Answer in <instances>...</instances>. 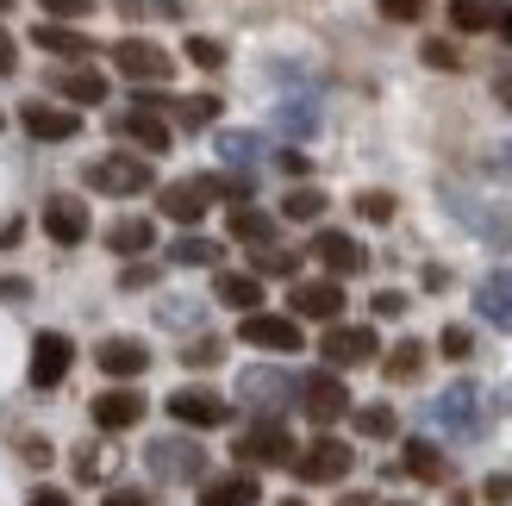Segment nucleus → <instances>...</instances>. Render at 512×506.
<instances>
[{
	"label": "nucleus",
	"mask_w": 512,
	"mask_h": 506,
	"mask_svg": "<svg viewBox=\"0 0 512 506\" xmlns=\"http://www.w3.org/2000/svg\"><path fill=\"white\" fill-rule=\"evenodd\" d=\"M88 188L94 194H113V200H132L157 188V169H150L144 150H107V157L88 163Z\"/></svg>",
	"instance_id": "obj_1"
},
{
	"label": "nucleus",
	"mask_w": 512,
	"mask_h": 506,
	"mask_svg": "<svg viewBox=\"0 0 512 506\" xmlns=\"http://www.w3.org/2000/svg\"><path fill=\"white\" fill-rule=\"evenodd\" d=\"M232 457H238L244 469H288V463L300 457V444H294V432H288L281 419H256L250 432L232 438Z\"/></svg>",
	"instance_id": "obj_2"
},
{
	"label": "nucleus",
	"mask_w": 512,
	"mask_h": 506,
	"mask_svg": "<svg viewBox=\"0 0 512 506\" xmlns=\"http://www.w3.org/2000/svg\"><path fill=\"white\" fill-rule=\"evenodd\" d=\"M431 419H438L450 438L475 444L481 432H488V413H481V388H475V382H450L438 400H431Z\"/></svg>",
	"instance_id": "obj_3"
},
{
	"label": "nucleus",
	"mask_w": 512,
	"mask_h": 506,
	"mask_svg": "<svg viewBox=\"0 0 512 506\" xmlns=\"http://www.w3.org/2000/svg\"><path fill=\"white\" fill-rule=\"evenodd\" d=\"M144 463H150L157 482H200V475H207V450H200L194 438H150Z\"/></svg>",
	"instance_id": "obj_4"
},
{
	"label": "nucleus",
	"mask_w": 512,
	"mask_h": 506,
	"mask_svg": "<svg viewBox=\"0 0 512 506\" xmlns=\"http://www.w3.org/2000/svg\"><path fill=\"white\" fill-rule=\"evenodd\" d=\"M113 69L125 75V82H138V88H157L175 75V57L163 44H150V38H119L113 44Z\"/></svg>",
	"instance_id": "obj_5"
},
{
	"label": "nucleus",
	"mask_w": 512,
	"mask_h": 506,
	"mask_svg": "<svg viewBox=\"0 0 512 506\" xmlns=\"http://www.w3.org/2000/svg\"><path fill=\"white\" fill-rule=\"evenodd\" d=\"M288 469L300 475V482H313V488H319V482H344V475L356 469V450H350L344 438H331V432H319V438L306 444V450H300V457H294Z\"/></svg>",
	"instance_id": "obj_6"
},
{
	"label": "nucleus",
	"mask_w": 512,
	"mask_h": 506,
	"mask_svg": "<svg viewBox=\"0 0 512 506\" xmlns=\"http://www.w3.org/2000/svg\"><path fill=\"white\" fill-rule=\"evenodd\" d=\"M219 200V188H213V175H182V182H169V188H157V213L163 219H175V225H194L207 219V207Z\"/></svg>",
	"instance_id": "obj_7"
},
{
	"label": "nucleus",
	"mask_w": 512,
	"mask_h": 506,
	"mask_svg": "<svg viewBox=\"0 0 512 506\" xmlns=\"http://www.w3.org/2000/svg\"><path fill=\"white\" fill-rule=\"evenodd\" d=\"M294 407L313 425H338L350 413V388L338 382V369H313V375H300V400H294Z\"/></svg>",
	"instance_id": "obj_8"
},
{
	"label": "nucleus",
	"mask_w": 512,
	"mask_h": 506,
	"mask_svg": "<svg viewBox=\"0 0 512 506\" xmlns=\"http://www.w3.org/2000/svg\"><path fill=\"white\" fill-rule=\"evenodd\" d=\"M375 350H381L375 325H344V319H331V332L319 338L325 369H356V363H375Z\"/></svg>",
	"instance_id": "obj_9"
},
{
	"label": "nucleus",
	"mask_w": 512,
	"mask_h": 506,
	"mask_svg": "<svg viewBox=\"0 0 512 506\" xmlns=\"http://www.w3.org/2000/svg\"><path fill=\"white\" fill-rule=\"evenodd\" d=\"M238 338L256 344V350H275V357H294V350L306 344V332H300V319H294V313H263V307L244 313Z\"/></svg>",
	"instance_id": "obj_10"
},
{
	"label": "nucleus",
	"mask_w": 512,
	"mask_h": 506,
	"mask_svg": "<svg viewBox=\"0 0 512 506\" xmlns=\"http://www.w3.org/2000/svg\"><path fill=\"white\" fill-rule=\"evenodd\" d=\"M19 125H25V138H38V144H69V138H82V113L63 107V100H25V107H19Z\"/></svg>",
	"instance_id": "obj_11"
},
{
	"label": "nucleus",
	"mask_w": 512,
	"mask_h": 506,
	"mask_svg": "<svg viewBox=\"0 0 512 506\" xmlns=\"http://www.w3.org/2000/svg\"><path fill=\"white\" fill-rule=\"evenodd\" d=\"M38 225H44V238H50V244H63V250H75V244L94 232V219H88V200H82V194H50V200H44V213H38Z\"/></svg>",
	"instance_id": "obj_12"
},
{
	"label": "nucleus",
	"mask_w": 512,
	"mask_h": 506,
	"mask_svg": "<svg viewBox=\"0 0 512 506\" xmlns=\"http://www.w3.org/2000/svg\"><path fill=\"white\" fill-rule=\"evenodd\" d=\"M169 419L188 425V432H219V425L232 419V400L213 394V388H175L169 394Z\"/></svg>",
	"instance_id": "obj_13"
},
{
	"label": "nucleus",
	"mask_w": 512,
	"mask_h": 506,
	"mask_svg": "<svg viewBox=\"0 0 512 506\" xmlns=\"http://www.w3.org/2000/svg\"><path fill=\"white\" fill-rule=\"evenodd\" d=\"M244 407H256L263 419H281V407H294L300 400V375H281V369H250L244 388H238Z\"/></svg>",
	"instance_id": "obj_14"
},
{
	"label": "nucleus",
	"mask_w": 512,
	"mask_h": 506,
	"mask_svg": "<svg viewBox=\"0 0 512 506\" xmlns=\"http://www.w3.org/2000/svg\"><path fill=\"white\" fill-rule=\"evenodd\" d=\"M94 425L100 432H132V425H144V413H150V400H144V388L138 382H113L107 394H94Z\"/></svg>",
	"instance_id": "obj_15"
},
{
	"label": "nucleus",
	"mask_w": 512,
	"mask_h": 506,
	"mask_svg": "<svg viewBox=\"0 0 512 506\" xmlns=\"http://www.w3.org/2000/svg\"><path fill=\"white\" fill-rule=\"evenodd\" d=\"M113 138H119L125 150H144V157H163V150L175 144V125H169L163 113H144V107H132V113H113Z\"/></svg>",
	"instance_id": "obj_16"
},
{
	"label": "nucleus",
	"mask_w": 512,
	"mask_h": 506,
	"mask_svg": "<svg viewBox=\"0 0 512 506\" xmlns=\"http://www.w3.org/2000/svg\"><path fill=\"white\" fill-rule=\"evenodd\" d=\"M69 369H75V344H69L63 332H38V338H32V369H25V375H32V388H38V394L63 388Z\"/></svg>",
	"instance_id": "obj_17"
},
{
	"label": "nucleus",
	"mask_w": 512,
	"mask_h": 506,
	"mask_svg": "<svg viewBox=\"0 0 512 506\" xmlns=\"http://www.w3.org/2000/svg\"><path fill=\"white\" fill-rule=\"evenodd\" d=\"M50 94H57L63 107L82 113V107H100V100L113 94V82H107L94 63H69V69H50Z\"/></svg>",
	"instance_id": "obj_18"
},
{
	"label": "nucleus",
	"mask_w": 512,
	"mask_h": 506,
	"mask_svg": "<svg viewBox=\"0 0 512 506\" xmlns=\"http://www.w3.org/2000/svg\"><path fill=\"white\" fill-rule=\"evenodd\" d=\"M288 313H294V319H319V325L344 319V282H338V275H319V282H294V288H288Z\"/></svg>",
	"instance_id": "obj_19"
},
{
	"label": "nucleus",
	"mask_w": 512,
	"mask_h": 506,
	"mask_svg": "<svg viewBox=\"0 0 512 506\" xmlns=\"http://www.w3.org/2000/svg\"><path fill=\"white\" fill-rule=\"evenodd\" d=\"M94 363H100L107 382H138V375L150 369V350L138 338H100L94 344Z\"/></svg>",
	"instance_id": "obj_20"
},
{
	"label": "nucleus",
	"mask_w": 512,
	"mask_h": 506,
	"mask_svg": "<svg viewBox=\"0 0 512 506\" xmlns=\"http://www.w3.org/2000/svg\"><path fill=\"white\" fill-rule=\"evenodd\" d=\"M313 257L325 263V275H338V282H344V275H363V269H369V250L356 244L350 232H319V238H313Z\"/></svg>",
	"instance_id": "obj_21"
},
{
	"label": "nucleus",
	"mask_w": 512,
	"mask_h": 506,
	"mask_svg": "<svg viewBox=\"0 0 512 506\" xmlns=\"http://www.w3.org/2000/svg\"><path fill=\"white\" fill-rule=\"evenodd\" d=\"M475 313L494 325V332H512V269H494L475 282Z\"/></svg>",
	"instance_id": "obj_22"
},
{
	"label": "nucleus",
	"mask_w": 512,
	"mask_h": 506,
	"mask_svg": "<svg viewBox=\"0 0 512 506\" xmlns=\"http://www.w3.org/2000/svg\"><path fill=\"white\" fill-rule=\"evenodd\" d=\"M32 44L50 50V57H63V63H88V57H94V38H88V32H75L69 19H44L38 32H32Z\"/></svg>",
	"instance_id": "obj_23"
},
{
	"label": "nucleus",
	"mask_w": 512,
	"mask_h": 506,
	"mask_svg": "<svg viewBox=\"0 0 512 506\" xmlns=\"http://www.w3.org/2000/svg\"><path fill=\"white\" fill-rule=\"evenodd\" d=\"M213 300H219V307H232V313H256V307H263V275H250V269H219Z\"/></svg>",
	"instance_id": "obj_24"
},
{
	"label": "nucleus",
	"mask_w": 512,
	"mask_h": 506,
	"mask_svg": "<svg viewBox=\"0 0 512 506\" xmlns=\"http://www.w3.org/2000/svg\"><path fill=\"white\" fill-rule=\"evenodd\" d=\"M150 244H157V225H150V219H113L107 225V250H113V257L119 263H132V257H150Z\"/></svg>",
	"instance_id": "obj_25"
},
{
	"label": "nucleus",
	"mask_w": 512,
	"mask_h": 506,
	"mask_svg": "<svg viewBox=\"0 0 512 506\" xmlns=\"http://www.w3.org/2000/svg\"><path fill=\"white\" fill-rule=\"evenodd\" d=\"M263 500V482H256L250 469H232V475H219V482L200 488V506H256Z\"/></svg>",
	"instance_id": "obj_26"
},
{
	"label": "nucleus",
	"mask_w": 512,
	"mask_h": 506,
	"mask_svg": "<svg viewBox=\"0 0 512 506\" xmlns=\"http://www.w3.org/2000/svg\"><path fill=\"white\" fill-rule=\"evenodd\" d=\"M400 463H406L413 482H444V450L431 444V438H406L400 444Z\"/></svg>",
	"instance_id": "obj_27"
},
{
	"label": "nucleus",
	"mask_w": 512,
	"mask_h": 506,
	"mask_svg": "<svg viewBox=\"0 0 512 506\" xmlns=\"http://www.w3.org/2000/svg\"><path fill=\"white\" fill-rule=\"evenodd\" d=\"M225 232H232L238 244H250V250H263V244H275V219L256 213V207H232L225 213Z\"/></svg>",
	"instance_id": "obj_28"
},
{
	"label": "nucleus",
	"mask_w": 512,
	"mask_h": 506,
	"mask_svg": "<svg viewBox=\"0 0 512 506\" xmlns=\"http://www.w3.org/2000/svg\"><path fill=\"white\" fill-rule=\"evenodd\" d=\"M325 188H313V182H300V188H288L281 194V219H294V225H313V219H325Z\"/></svg>",
	"instance_id": "obj_29"
},
{
	"label": "nucleus",
	"mask_w": 512,
	"mask_h": 506,
	"mask_svg": "<svg viewBox=\"0 0 512 506\" xmlns=\"http://www.w3.org/2000/svg\"><path fill=\"white\" fill-rule=\"evenodd\" d=\"M500 0H450V25L456 32H494L500 25Z\"/></svg>",
	"instance_id": "obj_30"
},
{
	"label": "nucleus",
	"mask_w": 512,
	"mask_h": 506,
	"mask_svg": "<svg viewBox=\"0 0 512 506\" xmlns=\"http://www.w3.org/2000/svg\"><path fill=\"white\" fill-rule=\"evenodd\" d=\"M350 425H356L363 438H375V444L400 432V419H394V407H388V400H369V407H350Z\"/></svg>",
	"instance_id": "obj_31"
},
{
	"label": "nucleus",
	"mask_w": 512,
	"mask_h": 506,
	"mask_svg": "<svg viewBox=\"0 0 512 506\" xmlns=\"http://www.w3.org/2000/svg\"><path fill=\"white\" fill-rule=\"evenodd\" d=\"M169 263H175V269H213V263H219V244H213V238L182 232V238L169 244Z\"/></svg>",
	"instance_id": "obj_32"
},
{
	"label": "nucleus",
	"mask_w": 512,
	"mask_h": 506,
	"mask_svg": "<svg viewBox=\"0 0 512 506\" xmlns=\"http://www.w3.org/2000/svg\"><path fill=\"white\" fill-rule=\"evenodd\" d=\"M169 113H175L182 132H207V125L219 119V100L213 94H188V100H169Z\"/></svg>",
	"instance_id": "obj_33"
},
{
	"label": "nucleus",
	"mask_w": 512,
	"mask_h": 506,
	"mask_svg": "<svg viewBox=\"0 0 512 506\" xmlns=\"http://www.w3.org/2000/svg\"><path fill=\"white\" fill-rule=\"evenodd\" d=\"M381 369H388V382H419V369H425V344H419V338H400V344L388 350V363H381Z\"/></svg>",
	"instance_id": "obj_34"
},
{
	"label": "nucleus",
	"mask_w": 512,
	"mask_h": 506,
	"mask_svg": "<svg viewBox=\"0 0 512 506\" xmlns=\"http://www.w3.org/2000/svg\"><path fill=\"white\" fill-rule=\"evenodd\" d=\"M219 157L238 163V169H250L256 157H263V138H256V132H219Z\"/></svg>",
	"instance_id": "obj_35"
},
{
	"label": "nucleus",
	"mask_w": 512,
	"mask_h": 506,
	"mask_svg": "<svg viewBox=\"0 0 512 506\" xmlns=\"http://www.w3.org/2000/svg\"><path fill=\"white\" fill-rule=\"evenodd\" d=\"M182 57H188L194 69H207V75H213V69H225V44H219V38H200V32H194V38L182 44Z\"/></svg>",
	"instance_id": "obj_36"
},
{
	"label": "nucleus",
	"mask_w": 512,
	"mask_h": 506,
	"mask_svg": "<svg viewBox=\"0 0 512 506\" xmlns=\"http://www.w3.org/2000/svg\"><path fill=\"white\" fill-rule=\"evenodd\" d=\"M356 213H363L369 225H388L394 219V194L388 188H363V194H356Z\"/></svg>",
	"instance_id": "obj_37"
},
{
	"label": "nucleus",
	"mask_w": 512,
	"mask_h": 506,
	"mask_svg": "<svg viewBox=\"0 0 512 506\" xmlns=\"http://www.w3.org/2000/svg\"><path fill=\"white\" fill-rule=\"evenodd\" d=\"M250 275H300V257H294V250L263 244V250H256V269H250Z\"/></svg>",
	"instance_id": "obj_38"
},
{
	"label": "nucleus",
	"mask_w": 512,
	"mask_h": 506,
	"mask_svg": "<svg viewBox=\"0 0 512 506\" xmlns=\"http://www.w3.org/2000/svg\"><path fill=\"white\" fill-rule=\"evenodd\" d=\"M119 288L125 294H144V288H157V263H144V257H132L119 269Z\"/></svg>",
	"instance_id": "obj_39"
},
{
	"label": "nucleus",
	"mask_w": 512,
	"mask_h": 506,
	"mask_svg": "<svg viewBox=\"0 0 512 506\" xmlns=\"http://www.w3.org/2000/svg\"><path fill=\"white\" fill-rule=\"evenodd\" d=\"M219 357H225V338H194V344L182 350V363H188V369H213Z\"/></svg>",
	"instance_id": "obj_40"
},
{
	"label": "nucleus",
	"mask_w": 512,
	"mask_h": 506,
	"mask_svg": "<svg viewBox=\"0 0 512 506\" xmlns=\"http://www.w3.org/2000/svg\"><path fill=\"white\" fill-rule=\"evenodd\" d=\"M38 13H44V19H69V25H75V19H88V13H94V0H38Z\"/></svg>",
	"instance_id": "obj_41"
},
{
	"label": "nucleus",
	"mask_w": 512,
	"mask_h": 506,
	"mask_svg": "<svg viewBox=\"0 0 512 506\" xmlns=\"http://www.w3.org/2000/svg\"><path fill=\"white\" fill-rule=\"evenodd\" d=\"M281 125H288L294 138H306L313 132V100H288V107H281Z\"/></svg>",
	"instance_id": "obj_42"
},
{
	"label": "nucleus",
	"mask_w": 512,
	"mask_h": 506,
	"mask_svg": "<svg viewBox=\"0 0 512 506\" xmlns=\"http://www.w3.org/2000/svg\"><path fill=\"white\" fill-rule=\"evenodd\" d=\"M469 350H475V332H469V325H444V357H450V363H463Z\"/></svg>",
	"instance_id": "obj_43"
},
{
	"label": "nucleus",
	"mask_w": 512,
	"mask_h": 506,
	"mask_svg": "<svg viewBox=\"0 0 512 506\" xmlns=\"http://www.w3.org/2000/svg\"><path fill=\"white\" fill-rule=\"evenodd\" d=\"M419 57H425L431 69H463V63H456V44H444V38H431V44L419 50Z\"/></svg>",
	"instance_id": "obj_44"
},
{
	"label": "nucleus",
	"mask_w": 512,
	"mask_h": 506,
	"mask_svg": "<svg viewBox=\"0 0 512 506\" xmlns=\"http://www.w3.org/2000/svg\"><path fill=\"white\" fill-rule=\"evenodd\" d=\"M400 313H406V294L381 288V294H375V319H400Z\"/></svg>",
	"instance_id": "obj_45"
},
{
	"label": "nucleus",
	"mask_w": 512,
	"mask_h": 506,
	"mask_svg": "<svg viewBox=\"0 0 512 506\" xmlns=\"http://www.w3.org/2000/svg\"><path fill=\"white\" fill-rule=\"evenodd\" d=\"M100 506H157V500H150L144 488H113V494L100 500Z\"/></svg>",
	"instance_id": "obj_46"
},
{
	"label": "nucleus",
	"mask_w": 512,
	"mask_h": 506,
	"mask_svg": "<svg viewBox=\"0 0 512 506\" xmlns=\"http://www.w3.org/2000/svg\"><path fill=\"white\" fill-rule=\"evenodd\" d=\"M375 7L388 13V19H419V7H425V0H375Z\"/></svg>",
	"instance_id": "obj_47"
},
{
	"label": "nucleus",
	"mask_w": 512,
	"mask_h": 506,
	"mask_svg": "<svg viewBox=\"0 0 512 506\" xmlns=\"http://www.w3.org/2000/svg\"><path fill=\"white\" fill-rule=\"evenodd\" d=\"M481 494H488L494 506H506L512 500V475H488V488H481Z\"/></svg>",
	"instance_id": "obj_48"
},
{
	"label": "nucleus",
	"mask_w": 512,
	"mask_h": 506,
	"mask_svg": "<svg viewBox=\"0 0 512 506\" xmlns=\"http://www.w3.org/2000/svg\"><path fill=\"white\" fill-rule=\"evenodd\" d=\"M13 69H19V44L0 32V75H13Z\"/></svg>",
	"instance_id": "obj_49"
},
{
	"label": "nucleus",
	"mask_w": 512,
	"mask_h": 506,
	"mask_svg": "<svg viewBox=\"0 0 512 506\" xmlns=\"http://www.w3.org/2000/svg\"><path fill=\"white\" fill-rule=\"evenodd\" d=\"M32 294V282H19V275H0V300H25Z\"/></svg>",
	"instance_id": "obj_50"
},
{
	"label": "nucleus",
	"mask_w": 512,
	"mask_h": 506,
	"mask_svg": "<svg viewBox=\"0 0 512 506\" xmlns=\"http://www.w3.org/2000/svg\"><path fill=\"white\" fill-rule=\"evenodd\" d=\"M25 238V219H0V250H13Z\"/></svg>",
	"instance_id": "obj_51"
},
{
	"label": "nucleus",
	"mask_w": 512,
	"mask_h": 506,
	"mask_svg": "<svg viewBox=\"0 0 512 506\" xmlns=\"http://www.w3.org/2000/svg\"><path fill=\"white\" fill-rule=\"evenodd\" d=\"M25 506H69V494H63V488H38V494L25 500Z\"/></svg>",
	"instance_id": "obj_52"
},
{
	"label": "nucleus",
	"mask_w": 512,
	"mask_h": 506,
	"mask_svg": "<svg viewBox=\"0 0 512 506\" xmlns=\"http://www.w3.org/2000/svg\"><path fill=\"white\" fill-rule=\"evenodd\" d=\"M275 163H281V169H288V175H306V169H313V163H306V157H300V150H281V157H275Z\"/></svg>",
	"instance_id": "obj_53"
},
{
	"label": "nucleus",
	"mask_w": 512,
	"mask_h": 506,
	"mask_svg": "<svg viewBox=\"0 0 512 506\" xmlns=\"http://www.w3.org/2000/svg\"><path fill=\"white\" fill-rule=\"evenodd\" d=\"M150 7H157L163 19H175V13H182V0H150Z\"/></svg>",
	"instance_id": "obj_54"
},
{
	"label": "nucleus",
	"mask_w": 512,
	"mask_h": 506,
	"mask_svg": "<svg viewBox=\"0 0 512 506\" xmlns=\"http://www.w3.org/2000/svg\"><path fill=\"white\" fill-rule=\"evenodd\" d=\"M113 7H119L125 19H138V13H144V0H113Z\"/></svg>",
	"instance_id": "obj_55"
},
{
	"label": "nucleus",
	"mask_w": 512,
	"mask_h": 506,
	"mask_svg": "<svg viewBox=\"0 0 512 506\" xmlns=\"http://www.w3.org/2000/svg\"><path fill=\"white\" fill-rule=\"evenodd\" d=\"M500 38H506V44H512V7H506V13H500Z\"/></svg>",
	"instance_id": "obj_56"
},
{
	"label": "nucleus",
	"mask_w": 512,
	"mask_h": 506,
	"mask_svg": "<svg viewBox=\"0 0 512 506\" xmlns=\"http://www.w3.org/2000/svg\"><path fill=\"white\" fill-rule=\"evenodd\" d=\"M500 100H506V107H512V75H506V82H500Z\"/></svg>",
	"instance_id": "obj_57"
},
{
	"label": "nucleus",
	"mask_w": 512,
	"mask_h": 506,
	"mask_svg": "<svg viewBox=\"0 0 512 506\" xmlns=\"http://www.w3.org/2000/svg\"><path fill=\"white\" fill-rule=\"evenodd\" d=\"M281 506H306V500H281Z\"/></svg>",
	"instance_id": "obj_58"
},
{
	"label": "nucleus",
	"mask_w": 512,
	"mask_h": 506,
	"mask_svg": "<svg viewBox=\"0 0 512 506\" xmlns=\"http://www.w3.org/2000/svg\"><path fill=\"white\" fill-rule=\"evenodd\" d=\"M7 7H13V0H0V13H7Z\"/></svg>",
	"instance_id": "obj_59"
},
{
	"label": "nucleus",
	"mask_w": 512,
	"mask_h": 506,
	"mask_svg": "<svg viewBox=\"0 0 512 506\" xmlns=\"http://www.w3.org/2000/svg\"><path fill=\"white\" fill-rule=\"evenodd\" d=\"M506 407H512V388H506Z\"/></svg>",
	"instance_id": "obj_60"
},
{
	"label": "nucleus",
	"mask_w": 512,
	"mask_h": 506,
	"mask_svg": "<svg viewBox=\"0 0 512 506\" xmlns=\"http://www.w3.org/2000/svg\"><path fill=\"white\" fill-rule=\"evenodd\" d=\"M0 125H7V113H0Z\"/></svg>",
	"instance_id": "obj_61"
},
{
	"label": "nucleus",
	"mask_w": 512,
	"mask_h": 506,
	"mask_svg": "<svg viewBox=\"0 0 512 506\" xmlns=\"http://www.w3.org/2000/svg\"><path fill=\"white\" fill-rule=\"evenodd\" d=\"M394 506H400V500H394Z\"/></svg>",
	"instance_id": "obj_62"
}]
</instances>
